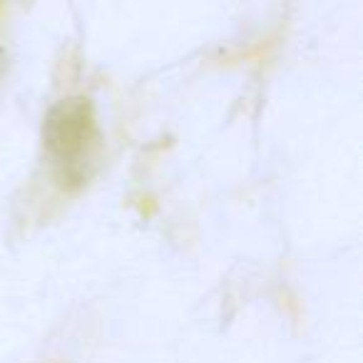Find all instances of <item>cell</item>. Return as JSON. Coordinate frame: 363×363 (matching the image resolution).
Masks as SVG:
<instances>
[{"label": "cell", "mask_w": 363, "mask_h": 363, "mask_svg": "<svg viewBox=\"0 0 363 363\" xmlns=\"http://www.w3.org/2000/svg\"><path fill=\"white\" fill-rule=\"evenodd\" d=\"M43 145L65 169H75L90 160L100 145V125L92 100L75 95L55 102L43 122Z\"/></svg>", "instance_id": "obj_1"}]
</instances>
